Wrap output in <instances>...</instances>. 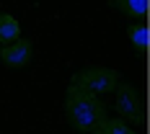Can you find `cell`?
I'll return each mask as SVG.
<instances>
[{"label":"cell","instance_id":"1","mask_svg":"<svg viewBox=\"0 0 150 134\" xmlns=\"http://www.w3.org/2000/svg\"><path fill=\"white\" fill-rule=\"evenodd\" d=\"M65 116H67L73 129H78L83 134H91V132H96L98 124L106 119V106L96 93L80 88L78 83L70 80L67 93H65Z\"/></svg>","mask_w":150,"mask_h":134},{"label":"cell","instance_id":"2","mask_svg":"<svg viewBox=\"0 0 150 134\" xmlns=\"http://www.w3.org/2000/svg\"><path fill=\"white\" fill-rule=\"evenodd\" d=\"M114 108L119 111V119L129 121V124H145V111H142V98L137 93L135 85L129 83H117L114 88Z\"/></svg>","mask_w":150,"mask_h":134},{"label":"cell","instance_id":"3","mask_svg":"<svg viewBox=\"0 0 150 134\" xmlns=\"http://www.w3.org/2000/svg\"><path fill=\"white\" fill-rule=\"evenodd\" d=\"M73 83H78L80 88L91 90L96 95L114 93L117 83H119V72L117 70H109V67H86V70L73 75Z\"/></svg>","mask_w":150,"mask_h":134},{"label":"cell","instance_id":"4","mask_svg":"<svg viewBox=\"0 0 150 134\" xmlns=\"http://www.w3.org/2000/svg\"><path fill=\"white\" fill-rule=\"evenodd\" d=\"M31 52H34V44H31L29 39H16L11 44L0 46V60H3V65L18 70V67H26L29 65Z\"/></svg>","mask_w":150,"mask_h":134},{"label":"cell","instance_id":"5","mask_svg":"<svg viewBox=\"0 0 150 134\" xmlns=\"http://www.w3.org/2000/svg\"><path fill=\"white\" fill-rule=\"evenodd\" d=\"M148 3L150 0H109L111 8H117L119 13L129 18H145L148 15Z\"/></svg>","mask_w":150,"mask_h":134},{"label":"cell","instance_id":"6","mask_svg":"<svg viewBox=\"0 0 150 134\" xmlns=\"http://www.w3.org/2000/svg\"><path fill=\"white\" fill-rule=\"evenodd\" d=\"M16 39H21V23L16 21L13 15L0 13V46L11 44Z\"/></svg>","mask_w":150,"mask_h":134},{"label":"cell","instance_id":"7","mask_svg":"<svg viewBox=\"0 0 150 134\" xmlns=\"http://www.w3.org/2000/svg\"><path fill=\"white\" fill-rule=\"evenodd\" d=\"M127 36H129V41L135 46L140 54H145L148 52V41H150V29L145 23H135V26H129L127 29Z\"/></svg>","mask_w":150,"mask_h":134},{"label":"cell","instance_id":"8","mask_svg":"<svg viewBox=\"0 0 150 134\" xmlns=\"http://www.w3.org/2000/svg\"><path fill=\"white\" fill-rule=\"evenodd\" d=\"M91 134H101V132H91Z\"/></svg>","mask_w":150,"mask_h":134},{"label":"cell","instance_id":"9","mask_svg":"<svg viewBox=\"0 0 150 134\" xmlns=\"http://www.w3.org/2000/svg\"><path fill=\"white\" fill-rule=\"evenodd\" d=\"M132 134H135V132H132Z\"/></svg>","mask_w":150,"mask_h":134}]
</instances>
